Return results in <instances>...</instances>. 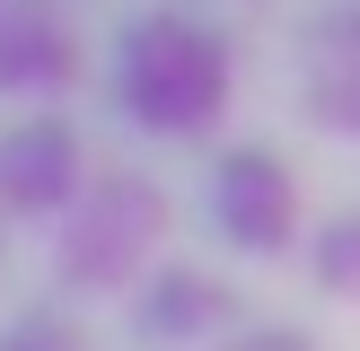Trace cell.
Wrapping results in <instances>:
<instances>
[{"label":"cell","instance_id":"9","mask_svg":"<svg viewBox=\"0 0 360 351\" xmlns=\"http://www.w3.org/2000/svg\"><path fill=\"white\" fill-rule=\"evenodd\" d=\"M0 351H88V343H79L70 325H18V333H9Z\"/></svg>","mask_w":360,"mask_h":351},{"label":"cell","instance_id":"5","mask_svg":"<svg viewBox=\"0 0 360 351\" xmlns=\"http://www.w3.org/2000/svg\"><path fill=\"white\" fill-rule=\"evenodd\" d=\"M79 79V35L53 0H0V97H62Z\"/></svg>","mask_w":360,"mask_h":351},{"label":"cell","instance_id":"1","mask_svg":"<svg viewBox=\"0 0 360 351\" xmlns=\"http://www.w3.org/2000/svg\"><path fill=\"white\" fill-rule=\"evenodd\" d=\"M115 105L141 123V132H211L229 105V79H238V53L211 18H185V9H141L132 27L115 35Z\"/></svg>","mask_w":360,"mask_h":351},{"label":"cell","instance_id":"10","mask_svg":"<svg viewBox=\"0 0 360 351\" xmlns=\"http://www.w3.org/2000/svg\"><path fill=\"white\" fill-rule=\"evenodd\" d=\"M220 351H316V343L290 333V325H255V333H238V343H220Z\"/></svg>","mask_w":360,"mask_h":351},{"label":"cell","instance_id":"7","mask_svg":"<svg viewBox=\"0 0 360 351\" xmlns=\"http://www.w3.org/2000/svg\"><path fill=\"white\" fill-rule=\"evenodd\" d=\"M220 307H229V298L211 290L202 272H167V281L150 290V333H193V325H211Z\"/></svg>","mask_w":360,"mask_h":351},{"label":"cell","instance_id":"6","mask_svg":"<svg viewBox=\"0 0 360 351\" xmlns=\"http://www.w3.org/2000/svg\"><path fill=\"white\" fill-rule=\"evenodd\" d=\"M299 88H308V114L326 132L360 140V9H326L299 44Z\"/></svg>","mask_w":360,"mask_h":351},{"label":"cell","instance_id":"4","mask_svg":"<svg viewBox=\"0 0 360 351\" xmlns=\"http://www.w3.org/2000/svg\"><path fill=\"white\" fill-rule=\"evenodd\" d=\"M79 185H88V158L62 114H27L0 132V202L9 211H62Z\"/></svg>","mask_w":360,"mask_h":351},{"label":"cell","instance_id":"3","mask_svg":"<svg viewBox=\"0 0 360 351\" xmlns=\"http://www.w3.org/2000/svg\"><path fill=\"white\" fill-rule=\"evenodd\" d=\"M211 220H220L229 246L246 255H281L299 237V176L281 167L264 140H238V150L211 167Z\"/></svg>","mask_w":360,"mask_h":351},{"label":"cell","instance_id":"2","mask_svg":"<svg viewBox=\"0 0 360 351\" xmlns=\"http://www.w3.org/2000/svg\"><path fill=\"white\" fill-rule=\"evenodd\" d=\"M167 237V193L150 176H88L70 193L62 228V281L70 290H115L150 263V246Z\"/></svg>","mask_w":360,"mask_h":351},{"label":"cell","instance_id":"8","mask_svg":"<svg viewBox=\"0 0 360 351\" xmlns=\"http://www.w3.org/2000/svg\"><path fill=\"white\" fill-rule=\"evenodd\" d=\"M308 255H316V281H326V290H360V211H352V220H334Z\"/></svg>","mask_w":360,"mask_h":351}]
</instances>
